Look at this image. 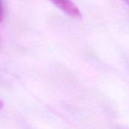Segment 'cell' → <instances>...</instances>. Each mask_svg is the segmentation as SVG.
<instances>
[{
  "mask_svg": "<svg viewBox=\"0 0 129 129\" xmlns=\"http://www.w3.org/2000/svg\"><path fill=\"white\" fill-rule=\"evenodd\" d=\"M51 2L71 17L75 19L82 17L80 10L72 0H51Z\"/></svg>",
  "mask_w": 129,
  "mask_h": 129,
  "instance_id": "1",
  "label": "cell"
},
{
  "mask_svg": "<svg viewBox=\"0 0 129 129\" xmlns=\"http://www.w3.org/2000/svg\"><path fill=\"white\" fill-rule=\"evenodd\" d=\"M3 106H4V103H3V101L0 99V109H2V108L3 107Z\"/></svg>",
  "mask_w": 129,
  "mask_h": 129,
  "instance_id": "3",
  "label": "cell"
},
{
  "mask_svg": "<svg viewBox=\"0 0 129 129\" xmlns=\"http://www.w3.org/2000/svg\"><path fill=\"white\" fill-rule=\"evenodd\" d=\"M4 19V7L2 0H0V23Z\"/></svg>",
  "mask_w": 129,
  "mask_h": 129,
  "instance_id": "2",
  "label": "cell"
},
{
  "mask_svg": "<svg viewBox=\"0 0 129 129\" xmlns=\"http://www.w3.org/2000/svg\"><path fill=\"white\" fill-rule=\"evenodd\" d=\"M123 1H124L125 2H126V3L129 5V0H123Z\"/></svg>",
  "mask_w": 129,
  "mask_h": 129,
  "instance_id": "4",
  "label": "cell"
}]
</instances>
